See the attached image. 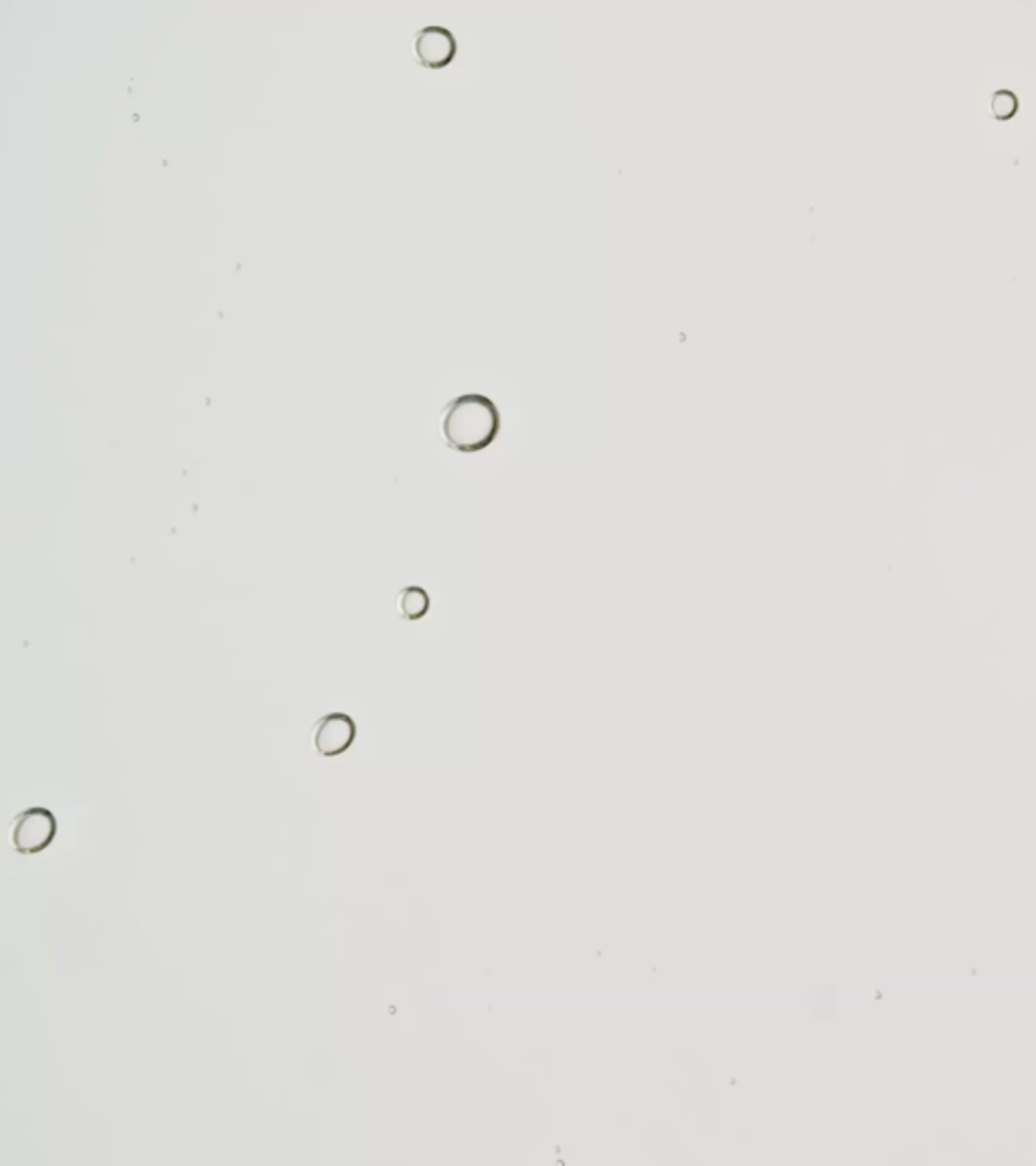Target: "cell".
<instances>
[{"instance_id": "5b68a950", "label": "cell", "mask_w": 1036, "mask_h": 1166, "mask_svg": "<svg viewBox=\"0 0 1036 1166\" xmlns=\"http://www.w3.org/2000/svg\"><path fill=\"white\" fill-rule=\"evenodd\" d=\"M399 603H401V612L407 618H421L427 612L429 597L421 587H407L401 591Z\"/></svg>"}, {"instance_id": "7a4b0ae2", "label": "cell", "mask_w": 1036, "mask_h": 1166, "mask_svg": "<svg viewBox=\"0 0 1036 1166\" xmlns=\"http://www.w3.org/2000/svg\"><path fill=\"white\" fill-rule=\"evenodd\" d=\"M55 821L43 808L25 810L14 823V848L20 855H37L45 850L55 836Z\"/></svg>"}, {"instance_id": "277c9868", "label": "cell", "mask_w": 1036, "mask_h": 1166, "mask_svg": "<svg viewBox=\"0 0 1036 1166\" xmlns=\"http://www.w3.org/2000/svg\"><path fill=\"white\" fill-rule=\"evenodd\" d=\"M415 51L421 64H425L427 68H440L452 59V55L456 53V43L452 41L448 31L425 29L417 35Z\"/></svg>"}, {"instance_id": "6da1fadb", "label": "cell", "mask_w": 1036, "mask_h": 1166, "mask_svg": "<svg viewBox=\"0 0 1036 1166\" xmlns=\"http://www.w3.org/2000/svg\"><path fill=\"white\" fill-rule=\"evenodd\" d=\"M496 408L479 395H464L456 400L444 419V433L448 444L458 452H479L490 444L496 433Z\"/></svg>"}, {"instance_id": "3957f363", "label": "cell", "mask_w": 1036, "mask_h": 1166, "mask_svg": "<svg viewBox=\"0 0 1036 1166\" xmlns=\"http://www.w3.org/2000/svg\"><path fill=\"white\" fill-rule=\"evenodd\" d=\"M357 738V725L348 715L330 713L317 725V750L324 757H336Z\"/></svg>"}]
</instances>
